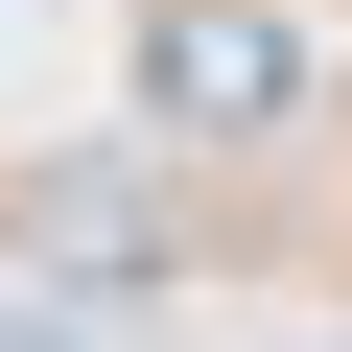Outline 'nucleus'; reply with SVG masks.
<instances>
[{"label": "nucleus", "mask_w": 352, "mask_h": 352, "mask_svg": "<svg viewBox=\"0 0 352 352\" xmlns=\"http://www.w3.org/2000/svg\"><path fill=\"white\" fill-rule=\"evenodd\" d=\"M24 258H47L71 305H141L164 258H188V188H164V141H94V164H47V188H24Z\"/></svg>", "instance_id": "f03ea898"}, {"label": "nucleus", "mask_w": 352, "mask_h": 352, "mask_svg": "<svg viewBox=\"0 0 352 352\" xmlns=\"http://www.w3.org/2000/svg\"><path fill=\"white\" fill-rule=\"evenodd\" d=\"M0 352H94V305H0Z\"/></svg>", "instance_id": "7ed1b4c3"}, {"label": "nucleus", "mask_w": 352, "mask_h": 352, "mask_svg": "<svg viewBox=\"0 0 352 352\" xmlns=\"http://www.w3.org/2000/svg\"><path fill=\"white\" fill-rule=\"evenodd\" d=\"M305 24L282 0H141V141L164 164H235V141H305Z\"/></svg>", "instance_id": "f257e3e1"}]
</instances>
